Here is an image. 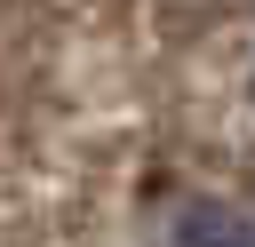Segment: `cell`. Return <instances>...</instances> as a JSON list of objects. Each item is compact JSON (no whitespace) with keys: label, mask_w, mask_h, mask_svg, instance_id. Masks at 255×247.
Masks as SVG:
<instances>
[{"label":"cell","mask_w":255,"mask_h":247,"mask_svg":"<svg viewBox=\"0 0 255 247\" xmlns=\"http://www.w3.org/2000/svg\"><path fill=\"white\" fill-rule=\"evenodd\" d=\"M167 247H255V231H247L231 207H215V199H191V207H175V223H167Z\"/></svg>","instance_id":"6da1fadb"}]
</instances>
